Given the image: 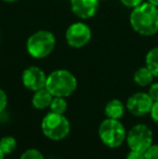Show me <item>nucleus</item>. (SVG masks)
<instances>
[{
    "instance_id": "1a4fd4ad",
    "label": "nucleus",
    "mask_w": 158,
    "mask_h": 159,
    "mask_svg": "<svg viewBox=\"0 0 158 159\" xmlns=\"http://www.w3.org/2000/svg\"><path fill=\"white\" fill-rule=\"evenodd\" d=\"M22 82L25 88L35 92L42 88H46L47 75L39 67L29 66L24 69L22 74Z\"/></svg>"
},
{
    "instance_id": "a878e982",
    "label": "nucleus",
    "mask_w": 158,
    "mask_h": 159,
    "mask_svg": "<svg viewBox=\"0 0 158 159\" xmlns=\"http://www.w3.org/2000/svg\"><path fill=\"white\" fill-rule=\"evenodd\" d=\"M3 1H6V2H15V1H17V0H3Z\"/></svg>"
},
{
    "instance_id": "7ed1b4c3",
    "label": "nucleus",
    "mask_w": 158,
    "mask_h": 159,
    "mask_svg": "<svg viewBox=\"0 0 158 159\" xmlns=\"http://www.w3.org/2000/svg\"><path fill=\"white\" fill-rule=\"evenodd\" d=\"M56 39L49 30H38L32 34L26 41V50L32 57L41 60L53 52Z\"/></svg>"
},
{
    "instance_id": "f8f14e48",
    "label": "nucleus",
    "mask_w": 158,
    "mask_h": 159,
    "mask_svg": "<svg viewBox=\"0 0 158 159\" xmlns=\"http://www.w3.org/2000/svg\"><path fill=\"white\" fill-rule=\"evenodd\" d=\"M124 111H126V107L122 104L121 101L114 98V100H111L110 102H107V104L105 105L104 113L107 118L119 120L124 115Z\"/></svg>"
},
{
    "instance_id": "f257e3e1",
    "label": "nucleus",
    "mask_w": 158,
    "mask_h": 159,
    "mask_svg": "<svg viewBox=\"0 0 158 159\" xmlns=\"http://www.w3.org/2000/svg\"><path fill=\"white\" fill-rule=\"evenodd\" d=\"M129 21L135 33L142 36H154L158 33V7L150 2H142L132 9Z\"/></svg>"
},
{
    "instance_id": "f03ea898",
    "label": "nucleus",
    "mask_w": 158,
    "mask_h": 159,
    "mask_svg": "<svg viewBox=\"0 0 158 159\" xmlns=\"http://www.w3.org/2000/svg\"><path fill=\"white\" fill-rule=\"evenodd\" d=\"M46 88L53 96L67 98L77 89V79L70 70L56 69L47 76Z\"/></svg>"
},
{
    "instance_id": "6e6552de",
    "label": "nucleus",
    "mask_w": 158,
    "mask_h": 159,
    "mask_svg": "<svg viewBox=\"0 0 158 159\" xmlns=\"http://www.w3.org/2000/svg\"><path fill=\"white\" fill-rule=\"evenodd\" d=\"M153 104H154V101L151 98L148 93L137 92L128 98L126 107L133 116L142 117L151 113Z\"/></svg>"
},
{
    "instance_id": "412c9836",
    "label": "nucleus",
    "mask_w": 158,
    "mask_h": 159,
    "mask_svg": "<svg viewBox=\"0 0 158 159\" xmlns=\"http://www.w3.org/2000/svg\"><path fill=\"white\" fill-rule=\"evenodd\" d=\"M120 2H121L124 6H126L127 8H135V7H138L139 4H141L142 2H144L143 0H120Z\"/></svg>"
},
{
    "instance_id": "4468645a",
    "label": "nucleus",
    "mask_w": 158,
    "mask_h": 159,
    "mask_svg": "<svg viewBox=\"0 0 158 159\" xmlns=\"http://www.w3.org/2000/svg\"><path fill=\"white\" fill-rule=\"evenodd\" d=\"M145 66L158 78V47L151 49L145 57Z\"/></svg>"
},
{
    "instance_id": "0eeeda50",
    "label": "nucleus",
    "mask_w": 158,
    "mask_h": 159,
    "mask_svg": "<svg viewBox=\"0 0 158 159\" xmlns=\"http://www.w3.org/2000/svg\"><path fill=\"white\" fill-rule=\"evenodd\" d=\"M91 36H92V32L86 23L76 22L68 26V28L66 30L65 40L70 47L80 49L89 43V41L91 40Z\"/></svg>"
},
{
    "instance_id": "6ab92c4d",
    "label": "nucleus",
    "mask_w": 158,
    "mask_h": 159,
    "mask_svg": "<svg viewBox=\"0 0 158 159\" xmlns=\"http://www.w3.org/2000/svg\"><path fill=\"white\" fill-rule=\"evenodd\" d=\"M147 93L154 102H157L158 101V82H155V84H151Z\"/></svg>"
},
{
    "instance_id": "20e7f679",
    "label": "nucleus",
    "mask_w": 158,
    "mask_h": 159,
    "mask_svg": "<svg viewBox=\"0 0 158 159\" xmlns=\"http://www.w3.org/2000/svg\"><path fill=\"white\" fill-rule=\"evenodd\" d=\"M99 136L105 146L117 148L126 141L127 131L118 119L106 118L99 127Z\"/></svg>"
},
{
    "instance_id": "a211bd4d",
    "label": "nucleus",
    "mask_w": 158,
    "mask_h": 159,
    "mask_svg": "<svg viewBox=\"0 0 158 159\" xmlns=\"http://www.w3.org/2000/svg\"><path fill=\"white\" fill-rule=\"evenodd\" d=\"M145 159H158V144H152L144 153Z\"/></svg>"
},
{
    "instance_id": "5701e85b",
    "label": "nucleus",
    "mask_w": 158,
    "mask_h": 159,
    "mask_svg": "<svg viewBox=\"0 0 158 159\" xmlns=\"http://www.w3.org/2000/svg\"><path fill=\"white\" fill-rule=\"evenodd\" d=\"M127 159H145V157H144V153L130 151L128 155H127Z\"/></svg>"
},
{
    "instance_id": "4be33fe9",
    "label": "nucleus",
    "mask_w": 158,
    "mask_h": 159,
    "mask_svg": "<svg viewBox=\"0 0 158 159\" xmlns=\"http://www.w3.org/2000/svg\"><path fill=\"white\" fill-rule=\"evenodd\" d=\"M150 114H151V117H152L153 121H154L155 124L158 126V101L157 102H154Z\"/></svg>"
},
{
    "instance_id": "b1692460",
    "label": "nucleus",
    "mask_w": 158,
    "mask_h": 159,
    "mask_svg": "<svg viewBox=\"0 0 158 159\" xmlns=\"http://www.w3.org/2000/svg\"><path fill=\"white\" fill-rule=\"evenodd\" d=\"M147 2H150V3H152L153 6H156V7H158V0H147Z\"/></svg>"
},
{
    "instance_id": "f3484780",
    "label": "nucleus",
    "mask_w": 158,
    "mask_h": 159,
    "mask_svg": "<svg viewBox=\"0 0 158 159\" xmlns=\"http://www.w3.org/2000/svg\"><path fill=\"white\" fill-rule=\"evenodd\" d=\"M20 159H44L41 152L36 148H29L21 155Z\"/></svg>"
},
{
    "instance_id": "9b49d317",
    "label": "nucleus",
    "mask_w": 158,
    "mask_h": 159,
    "mask_svg": "<svg viewBox=\"0 0 158 159\" xmlns=\"http://www.w3.org/2000/svg\"><path fill=\"white\" fill-rule=\"evenodd\" d=\"M53 100V95L48 91L47 88H42L38 91H35L32 98V104L37 109H44L50 106Z\"/></svg>"
},
{
    "instance_id": "9d476101",
    "label": "nucleus",
    "mask_w": 158,
    "mask_h": 159,
    "mask_svg": "<svg viewBox=\"0 0 158 159\" xmlns=\"http://www.w3.org/2000/svg\"><path fill=\"white\" fill-rule=\"evenodd\" d=\"M100 0H70V9L77 17L91 19L97 12Z\"/></svg>"
},
{
    "instance_id": "dca6fc26",
    "label": "nucleus",
    "mask_w": 158,
    "mask_h": 159,
    "mask_svg": "<svg viewBox=\"0 0 158 159\" xmlns=\"http://www.w3.org/2000/svg\"><path fill=\"white\" fill-rule=\"evenodd\" d=\"M50 111L55 114H62L64 115V113L67 109V102H66L65 98H60V96H53V100L51 102L50 106Z\"/></svg>"
},
{
    "instance_id": "ddd939ff",
    "label": "nucleus",
    "mask_w": 158,
    "mask_h": 159,
    "mask_svg": "<svg viewBox=\"0 0 158 159\" xmlns=\"http://www.w3.org/2000/svg\"><path fill=\"white\" fill-rule=\"evenodd\" d=\"M153 79H154V75L146 66L140 67L139 69L135 70L134 75H133V80L140 87L150 86L153 82Z\"/></svg>"
},
{
    "instance_id": "bb28decb",
    "label": "nucleus",
    "mask_w": 158,
    "mask_h": 159,
    "mask_svg": "<svg viewBox=\"0 0 158 159\" xmlns=\"http://www.w3.org/2000/svg\"><path fill=\"white\" fill-rule=\"evenodd\" d=\"M100 1H101V0H100Z\"/></svg>"
},
{
    "instance_id": "39448f33",
    "label": "nucleus",
    "mask_w": 158,
    "mask_h": 159,
    "mask_svg": "<svg viewBox=\"0 0 158 159\" xmlns=\"http://www.w3.org/2000/svg\"><path fill=\"white\" fill-rule=\"evenodd\" d=\"M41 130L48 139L60 141L70 134V124L64 115L50 111L42 119Z\"/></svg>"
},
{
    "instance_id": "2eb2a0df",
    "label": "nucleus",
    "mask_w": 158,
    "mask_h": 159,
    "mask_svg": "<svg viewBox=\"0 0 158 159\" xmlns=\"http://www.w3.org/2000/svg\"><path fill=\"white\" fill-rule=\"evenodd\" d=\"M0 148L4 155H10L16 148V140L10 135L3 136L0 139Z\"/></svg>"
},
{
    "instance_id": "393cba45",
    "label": "nucleus",
    "mask_w": 158,
    "mask_h": 159,
    "mask_svg": "<svg viewBox=\"0 0 158 159\" xmlns=\"http://www.w3.org/2000/svg\"><path fill=\"white\" fill-rule=\"evenodd\" d=\"M4 154H3V152L1 151V148H0V159H4Z\"/></svg>"
},
{
    "instance_id": "423d86ee",
    "label": "nucleus",
    "mask_w": 158,
    "mask_h": 159,
    "mask_svg": "<svg viewBox=\"0 0 158 159\" xmlns=\"http://www.w3.org/2000/svg\"><path fill=\"white\" fill-rule=\"evenodd\" d=\"M126 141L130 151L145 153L153 144V131L146 125L138 124L129 130Z\"/></svg>"
},
{
    "instance_id": "aec40b11",
    "label": "nucleus",
    "mask_w": 158,
    "mask_h": 159,
    "mask_svg": "<svg viewBox=\"0 0 158 159\" xmlns=\"http://www.w3.org/2000/svg\"><path fill=\"white\" fill-rule=\"evenodd\" d=\"M7 105H8V96L6 92L0 88V113H2L6 109Z\"/></svg>"
}]
</instances>
